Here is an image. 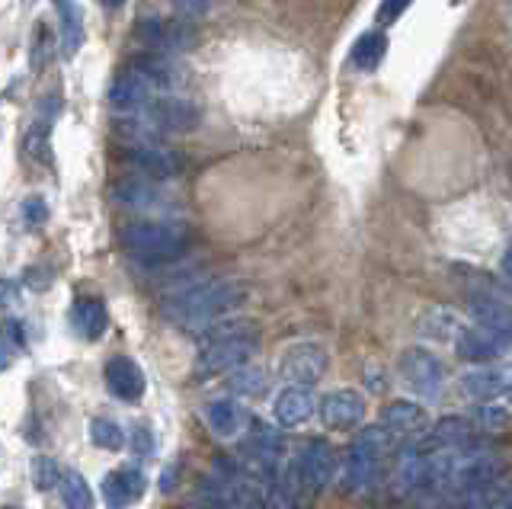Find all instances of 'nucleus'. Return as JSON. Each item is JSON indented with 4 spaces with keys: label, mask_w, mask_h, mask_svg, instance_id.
I'll return each mask as SVG.
<instances>
[{
    "label": "nucleus",
    "mask_w": 512,
    "mask_h": 509,
    "mask_svg": "<svg viewBox=\"0 0 512 509\" xmlns=\"http://www.w3.org/2000/svg\"><path fill=\"white\" fill-rule=\"evenodd\" d=\"M260 349V330L244 317H221L212 327L199 330V359L196 375L212 378L221 372H234L237 365H247Z\"/></svg>",
    "instance_id": "nucleus-1"
},
{
    "label": "nucleus",
    "mask_w": 512,
    "mask_h": 509,
    "mask_svg": "<svg viewBox=\"0 0 512 509\" xmlns=\"http://www.w3.org/2000/svg\"><path fill=\"white\" fill-rule=\"evenodd\" d=\"M240 301H244V289L234 279H202L170 295L164 314L167 321L183 330H205L221 317H228Z\"/></svg>",
    "instance_id": "nucleus-2"
},
{
    "label": "nucleus",
    "mask_w": 512,
    "mask_h": 509,
    "mask_svg": "<svg viewBox=\"0 0 512 509\" xmlns=\"http://www.w3.org/2000/svg\"><path fill=\"white\" fill-rule=\"evenodd\" d=\"M122 247L141 263H170L189 247V231L176 221H132L122 228Z\"/></svg>",
    "instance_id": "nucleus-3"
},
{
    "label": "nucleus",
    "mask_w": 512,
    "mask_h": 509,
    "mask_svg": "<svg viewBox=\"0 0 512 509\" xmlns=\"http://www.w3.org/2000/svg\"><path fill=\"white\" fill-rule=\"evenodd\" d=\"M397 445V436L388 426H368L352 439L349 455H346V487L349 490H365L375 484L378 465Z\"/></svg>",
    "instance_id": "nucleus-4"
},
{
    "label": "nucleus",
    "mask_w": 512,
    "mask_h": 509,
    "mask_svg": "<svg viewBox=\"0 0 512 509\" xmlns=\"http://www.w3.org/2000/svg\"><path fill=\"white\" fill-rule=\"evenodd\" d=\"M397 372H400V381L413 391L432 401V397L442 394V385H445V365L436 353H429L423 346H410L400 353L397 359Z\"/></svg>",
    "instance_id": "nucleus-5"
},
{
    "label": "nucleus",
    "mask_w": 512,
    "mask_h": 509,
    "mask_svg": "<svg viewBox=\"0 0 512 509\" xmlns=\"http://www.w3.org/2000/svg\"><path fill=\"white\" fill-rule=\"evenodd\" d=\"M500 474H503V461L496 458L493 452H464V455L455 452L442 493H461V490L493 487V481Z\"/></svg>",
    "instance_id": "nucleus-6"
},
{
    "label": "nucleus",
    "mask_w": 512,
    "mask_h": 509,
    "mask_svg": "<svg viewBox=\"0 0 512 509\" xmlns=\"http://www.w3.org/2000/svg\"><path fill=\"white\" fill-rule=\"evenodd\" d=\"M244 461L250 474L263 477V481H272L279 474V461L285 452V442L272 426L260 423V420H250V433L244 439Z\"/></svg>",
    "instance_id": "nucleus-7"
},
{
    "label": "nucleus",
    "mask_w": 512,
    "mask_h": 509,
    "mask_svg": "<svg viewBox=\"0 0 512 509\" xmlns=\"http://www.w3.org/2000/svg\"><path fill=\"white\" fill-rule=\"evenodd\" d=\"M295 481L301 487V493H320L336 474V455L330 449V442L324 439H311L301 445V452L295 458Z\"/></svg>",
    "instance_id": "nucleus-8"
},
{
    "label": "nucleus",
    "mask_w": 512,
    "mask_h": 509,
    "mask_svg": "<svg viewBox=\"0 0 512 509\" xmlns=\"http://www.w3.org/2000/svg\"><path fill=\"white\" fill-rule=\"evenodd\" d=\"M327 365H330L327 349L320 343H295L285 349V356L279 362V375L285 381H292V385L311 388L327 375Z\"/></svg>",
    "instance_id": "nucleus-9"
},
{
    "label": "nucleus",
    "mask_w": 512,
    "mask_h": 509,
    "mask_svg": "<svg viewBox=\"0 0 512 509\" xmlns=\"http://www.w3.org/2000/svg\"><path fill=\"white\" fill-rule=\"evenodd\" d=\"M144 119H148L157 132L167 135H180V132H192L202 122V113L196 103L189 100H151L148 106L141 109Z\"/></svg>",
    "instance_id": "nucleus-10"
},
{
    "label": "nucleus",
    "mask_w": 512,
    "mask_h": 509,
    "mask_svg": "<svg viewBox=\"0 0 512 509\" xmlns=\"http://www.w3.org/2000/svg\"><path fill=\"white\" fill-rule=\"evenodd\" d=\"M365 397L352 388H340V391H330L324 401H320V420L330 429H352L365 420Z\"/></svg>",
    "instance_id": "nucleus-11"
},
{
    "label": "nucleus",
    "mask_w": 512,
    "mask_h": 509,
    "mask_svg": "<svg viewBox=\"0 0 512 509\" xmlns=\"http://www.w3.org/2000/svg\"><path fill=\"white\" fill-rule=\"evenodd\" d=\"M468 314L477 327H484L496 340L512 346V308L509 305H503V301H496L490 295H474L468 301Z\"/></svg>",
    "instance_id": "nucleus-12"
},
{
    "label": "nucleus",
    "mask_w": 512,
    "mask_h": 509,
    "mask_svg": "<svg viewBox=\"0 0 512 509\" xmlns=\"http://www.w3.org/2000/svg\"><path fill=\"white\" fill-rule=\"evenodd\" d=\"M314 410H317V397L304 385H288L276 394V401H272V417L279 420V426L308 423L314 417Z\"/></svg>",
    "instance_id": "nucleus-13"
},
{
    "label": "nucleus",
    "mask_w": 512,
    "mask_h": 509,
    "mask_svg": "<svg viewBox=\"0 0 512 509\" xmlns=\"http://www.w3.org/2000/svg\"><path fill=\"white\" fill-rule=\"evenodd\" d=\"M144 487H148V477L138 468H116V471H109L103 481V500L109 509H128L141 500Z\"/></svg>",
    "instance_id": "nucleus-14"
},
{
    "label": "nucleus",
    "mask_w": 512,
    "mask_h": 509,
    "mask_svg": "<svg viewBox=\"0 0 512 509\" xmlns=\"http://www.w3.org/2000/svg\"><path fill=\"white\" fill-rule=\"evenodd\" d=\"M128 167H135L141 180H170L180 173V157L160 145H138L128 151Z\"/></svg>",
    "instance_id": "nucleus-15"
},
{
    "label": "nucleus",
    "mask_w": 512,
    "mask_h": 509,
    "mask_svg": "<svg viewBox=\"0 0 512 509\" xmlns=\"http://www.w3.org/2000/svg\"><path fill=\"white\" fill-rule=\"evenodd\" d=\"M455 346H458V356L468 359V362H496L509 353V346L503 340H496L493 333H487L484 327H461L455 333Z\"/></svg>",
    "instance_id": "nucleus-16"
},
{
    "label": "nucleus",
    "mask_w": 512,
    "mask_h": 509,
    "mask_svg": "<svg viewBox=\"0 0 512 509\" xmlns=\"http://www.w3.org/2000/svg\"><path fill=\"white\" fill-rule=\"evenodd\" d=\"M106 388L119 397V401L135 404L144 397V372L138 369L135 359L116 356L106 362Z\"/></svg>",
    "instance_id": "nucleus-17"
},
{
    "label": "nucleus",
    "mask_w": 512,
    "mask_h": 509,
    "mask_svg": "<svg viewBox=\"0 0 512 509\" xmlns=\"http://www.w3.org/2000/svg\"><path fill=\"white\" fill-rule=\"evenodd\" d=\"M205 420L212 426V433L221 436V439H234L247 429L250 417L247 410L240 407L237 401H228V397H221V401H212L205 407Z\"/></svg>",
    "instance_id": "nucleus-18"
},
{
    "label": "nucleus",
    "mask_w": 512,
    "mask_h": 509,
    "mask_svg": "<svg viewBox=\"0 0 512 509\" xmlns=\"http://www.w3.org/2000/svg\"><path fill=\"white\" fill-rule=\"evenodd\" d=\"M381 426H388L394 436H407V433H426L429 417L420 404L413 401H394L381 410Z\"/></svg>",
    "instance_id": "nucleus-19"
},
{
    "label": "nucleus",
    "mask_w": 512,
    "mask_h": 509,
    "mask_svg": "<svg viewBox=\"0 0 512 509\" xmlns=\"http://www.w3.org/2000/svg\"><path fill=\"white\" fill-rule=\"evenodd\" d=\"M471 436V423L464 417H445L423 436V442L416 445L420 452H442V449H458Z\"/></svg>",
    "instance_id": "nucleus-20"
},
{
    "label": "nucleus",
    "mask_w": 512,
    "mask_h": 509,
    "mask_svg": "<svg viewBox=\"0 0 512 509\" xmlns=\"http://www.w3.org/2000/svg\"><path fill=\"white\" fill-rule=\"evenodd\" d=\"M116 202L138 212H157L164 209L167 196L160 193V186H154V180H125L116 186Z\"/></svg>",
    "instance_id": "nucleus-21"
},
{
    "label": "nucleus",
    "mask_w": 512,
    "mask_h": 509,
    "mask_svg": "<svg viewBox=\"0 0 512 509\" xmlns=\"http://www.w3.org/2000/svg\"><path fill=\"white\" fill-rule=\"evenodd\" d=\"M71 324L84 340H100L106 333V324H109L106 305H103V301H96V298H80L74 305V311H71Z\"/></svg>",
    "instance_id": "nucleus-22"
},
{
    "label": "nucleus",
    "mask_w": 512,
    "mask_h": 509,
    "mask_svg": "<svg viewBox=\"0 0 512 509\" xmlns=\"http://www.w3.org/2000/svg\"><path fill=\"white\" fill-rule=\"evenodd\" d=\"M55 7L61 17V49L71 58L84 42V13H80L74 0H55Z\"/></svg>",
    "instance_id": "nucleus-23"
},
{
    "label": "nucleus",
    "mask_w": 512,
    "mask_h": 509,
    "mask_svg": "<svg viewBox=\"0 0 512 509\" xmlns=\"http://www.w3.org/2000/svg\"><path fill=\"white\" fill-rule=\"evenodd\" d=\"M506 385V372H496V369H480L461 378V391L471 394L474 401H496L503 394Z\"/></svg>",
    "instance_id": "nucleus-24"
},
{
    "label": "nucleus",
    "mask_w": 512,
    "mask_h": 509,
    "mask_svg": "<svg viewBox=\"0 0 512 509\" xmlns=\"http://www.w3.org/2000/svg\"><path fill=\"white\" fill-rule=\"evenodd\" d=\"M384 52H388V36L365 33L356 45H352V65H356L359 71H375L381 65Z\"/></svg>",
    "instance_id": "nucleus-25"
},
{
    "label": "nucleus",
    "mask_w": 512,
    "mask_h": 509,
    "mask_svg": "<svg viewBox=\"0 0 512 509\" xmlns=\"http://www.w3.org/2000/svg\"><path fill=\"white\" fill-rule=\"evenodd\" d=\"M228 385L234 394H244V397H260L269 385L266 372L260 369V365H237L234 372H228Z\"/></svg>",
    "instance_id": "nucleus-26"
},
{
    "label": "nucleus",
    "mask_w": 512,
    "mask_h": 509,
    "mask_svg": "<svg viewBox=\"0 0 512 509\" xmlns=\"http://www.w3.org/2000/svg\"><path fill=\"white\" fill-rule=\"evenodd\" d=\"M183 33H186V29H176L173 23H164V20L144 23V39H148L151 45H160V49H167V52L186 49V45L192 42V39L183 36Z\"/></svg>",
    "instance_id": "nucleus-27"
},
{
    "label": "nucleus",
    "mask_w": 512,
    "mask_h": 509,
    "mask_svg": "<svg viewBox=\"0 0 512 509\" xmlns=\"http://www.w3.org/2000/svg\"><path fill=\"white\" fill-rule=\"evenodd\" d=\"M58 487H61V500L68 509H93V493L77 471H64Z\"/></svg>",
    "instance_id": "nucleus-28"
},
{
    "label": "nucleus",
    "mask_w": 512,
    "mask_h": 509,
    "mask_svg": "<svg viewBox=\"0 0 512 509\" xmlns=\"http://www.w3.org/2000/svg\"><path fill=\"white\" fill-rule=\"evenodd\" d=\"M420 333L426 340H432V343H448V340H455V314L452 311H445V308H439V311H429L423 321H420Z\"/></svg>",
    "instance_id": "nucleus-29"
},
{
    "label": "nucleus",
    "mask_w": 512,
    "mask_h": 509,
    "mask_svg": "<svg viewBox=\"0 0 512 509\" xmlns=\"http://www.w3.org/2000/svg\"><path fill=\"white\" fill-rule=\"evenodd\" d=\"M90 439H93V445H100V449L116 452V449H122L125 433H122V426L112 423V420H93L90 423Z\"/></svg>",
    "instance_id": "nucleus-30"
},
{
    "label": "nucleus",
    "mask_w": 512,
    "mask_h": 509,
    "mask_svg": "<svg viewBox=\"0 0 512 509\" xmlns=\"http://www.w3.org/2000/svg\"><path fill=\"white\" fill-rule=\"evenodd\" d=\"M61 481V471L52 458H32V484H36V490H52L55 484Z\"/></svg>",
    "instance_id": "nucleus-31"
},
{
    "label": "nucleus",
    "mask_w": 512,
    "mask_h": 509,
    "mask_svg": "<svg viewBox=\"0 0 512 509\" xmlns=\"http://www.w3.org/2000/svg\"><path fill=\"white\" fill-rule=\"evenodd\" d=\"M212 7V0H173V10L180 13L183 20H199Z\"/></svg>",
    "instance_id": "nucleus-32"
},
{
    "label": "nucleus",
    "mask_w": 512,
    "mask_h": 509,
    "mask_svg": "<svg viewBox=\"0 0 512 509\" xmlns=\"http://www.w3.org/2000/svg\"><path fill=\"white\" fill-rule=\"evenodd\" d=\"M413 4V0H381L378 7V23H394L397 17H404V10Z\"/></svg>",
    "instance_id": "nucleus-33"
},
{
    "label": "nucleus",
    "mask_w": 512,
    "mask_h": 509,
    "mask_svg": "<svg viewBox=\"0 0 512 509\" xmlns=\"http://www.w3.org/2000/svg\"><path fill=\"white\" fill-rule=\"evenodd\" d=\"M23 215H26L29 225H42V221L48 218V205H45V199L29 196V199L23 202Z\"/></svg>",
    "instance_id": "nucleus-34"
},
{
    "label": "nucleus",
    "mask_w": 512,
    "mask_h": 509,
    "mask_svg": "<svg viewBox=\"0 0 512 509\" xmlns=\"http://www.w3.org/2000/svg\"><path fill=\"white\" fill-rule=\"evenodd\" d=\"M506 417H509V413L503 410V407H493V404H484V407H480L477 410V423L480 426H503L506 423Z\"/></svg>",
    "instance_id": "nucleus-35"
},
{
    "label": "nucleus",
    "mask_w": 512,
    "mask_h": 509,
    "mask_svg": "<svg viewBox=\"0 0 512 509\" xmlns=\"http://www.w3.org/2000/svg\"><path fill=\"white\" fill-rule=\"evenodd\" d=\"M132 449L138 455H151L154 452V436H151V429L148 426H135L132 429Z\"/></svg>",
    "instance_id": "nucleus-36"
},
{
    "label": "nucleus",
    "mask_w": 512,
    "mask_h": 509,
    "mask_svg": "<svg viewBox=\"0 0 512 509\" xmlns=\"http://www.w3.org/2000/svg\"><path fill=\"white\" fill-rule=\"evenodd\" d=\"M196 509H240V506L218 497V493H202V500L196 503Z\"/></svg>",
    "instance_id": "nucleus-37"
},
{
    "label": "nucleus",
    "mask_w": 512,
    "mask_h": 509,
    "mask_svg": "<svg viewBox=\"0 0 512 509\" xmlns=\"http://www.w3.org/2000/svg\"><path fill=\"white\" fill-rule=\"evenodd\" d=\"M4 333L10 337V343H13V346H23V327L16 324V321H7V324H4Z\"/></svg>",
    "instance_id": "nucleus-38"
},
{
    "label": "nucleus",
    "mask_w": 512,
    "mask_h": 509,
    "mask_svg": "<svg viewBox=\"0 0 512 509\" xmlns=\"http://www.w3.org/2000/svg\"><path fill=\"white\" fill-rule=\"evenodd\" d=\"M13 295H16V289L10 282H0V305H7V301H13Z\"/></svg>",
    "instance_id": "nucleus-39"
},
{
    "label": "nucleus",
    "mask_w": 512,
    "mask_h": 509,
    "mask_svg": "<svg viewBox=\"0 0 512 509\" xmlns=\"http://www.w3.org/2000/svg\"><path fill=\"white\" fill-rule=\"evenodd\" d=\"M493 509H512V487H509V493H503L500 500H496V506Z\"/></svg>",
    "instance_id": "nucleus-40"
},
{
    "label": "nucleus",
    "mask_w": 512,
    "mask_h": 509,
    "mask_svg": "<svg viewBox=\"0 0 512 509\" xmlns=\"http://www.w3.org/2000/svg\"><path fill=\"white\" fill-rule=\"evenodd\" d=\"M503 273L512 276V244H509V250L503 253Z\"/></svg>",
    "instance_id": "nucleus-41"
},
{
    "label": "nucleus",
    "mask_w": 512,
    "mask_h": 509,
    "mask_svg": "<svg viewBox=\"0 0 512 509\" xmlns=\"http://www.w3.org/2000/svg\"><path fill=\"white\" fill-rule=\"evenodd\" d=\"M503 397H506V404L512 407V372L506 375V385H503Z\"/></svg>",
    "instance_id": "nucleus-42"
},
{
    "label": "nucleus",
    "mask_w": 512,
    "mask_h": 509,
    "mask_svg": "<svg viewBox=\"0 0 512 509\" xmlns=\"http://www.w3.org/2000/svg\"><path fill=\"white\" fill-rule=\"evenodd\" d=\"M10 365V356H7V349H4V340H0V372H4Z\"/></svg>",
    "instance_id": "nucleus-43"
},
{
    "label": "nucleus",
    "mask_w": 512,
    "mask_h": 509,
    "mask_svg": "<svg viewBox=\"0 0 512 509\" xmlns=\"http://www.w3.org/2000/svg\"><path fill=\"white\" fill-rule=\"evenodd\" d=\"M503 289H506V295L512 298V276H506V279H503Z\"/></svg>",
    "instance_id": "nucleus-44"
},
{
    "label": "nucleus",
    "mask_w": 512,
    "mask_h": 509,
    "mask_svg": "<svg viewBox=\"0 0 512 509\" xmlns=\"http://www.w3.org/2000/svg\"><path fill=\"white\" fill-rule=\"evenodd\" d=\"M100 4H103V7H119L122 0H100Z\"/></svg>",
    "instance_id": "nucleus-45"
},
{
    "label": "nucleus",
    "mask_w": 512,
    "mask_h": 509,
    "mask_svg": "<svg viewBox=\"0 0 512 509\" xmlns=\"http://www.w3.org/2000/svg\"><path fill=\"white\" fill-rule=\"evenodd\" d=\"M4 509H16V506H4Z\"/></svg>",
    "instance_id": "nucleus-46"
}]
</instances>
